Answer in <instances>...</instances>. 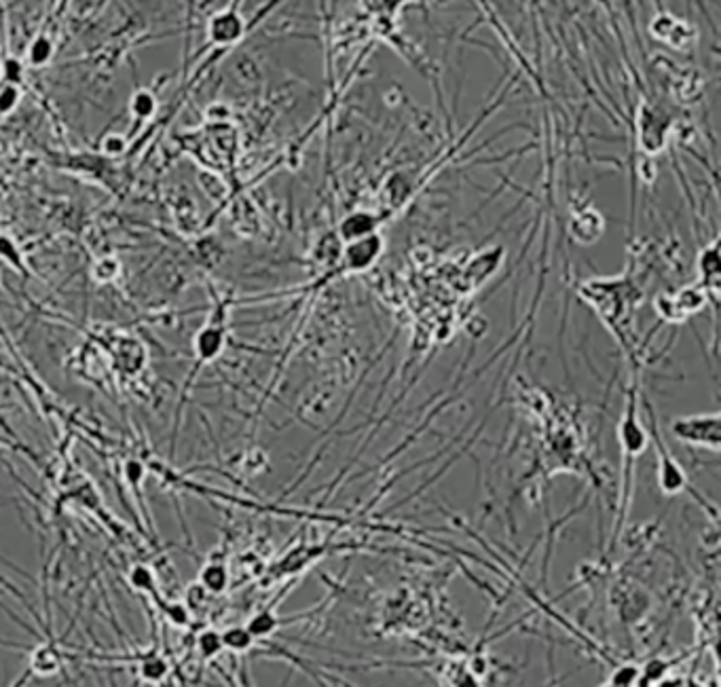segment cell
Returning a JSON list of instances; mask_svg holds the SVG:
<instances>
[{
  "label": "cell",
  "instance_id": "cell-1",
  "mask_svg": "<svg viewBox=\"0 0 721 687\" xmlns=\"http://www.w3.org/2000/svg\"><path fill=\"white\" fill-rule=\"evenodd\" d=\"M671 431L677 440L692 446L719 450V444H721V419L717 413L677 417L671 423Z\"/></svg>",
  "mask_w": 721,
  "mask_h": 687
},
{
  "label": "cell",
  "instance_id": "cell-2",
  "mask_svg": "<svg viewBox=\"0 0 721 687\" xmlns=\"http://www.w3.org/2000/svg\"><path fill=\"white\" fill-rule=\"evenodd\" d=\"M381 237L371 233L366 237H359L349 242V246L345 248V260L349 269H366L375 263V258L381 254Z\"/></svg>",
  "mask_w": 721,
  "mask_h": 687
},
{
  "label": "cell",
  "instance_id": "cell-3",
  "mask_svg": "<svg viewBox=\"0 0 721 687\" xmlns=\"http://www.w3.org/2000/svg\"><path fill=\"white\" fill-rule=\"evenodd\" d=\"M656 444H658V450H660V476H658V485L662 489L664 495H677L683 491L685 487V476H683V470L673 461V457L667 452V446L660 442V436L656 434Z\"/></svg>",
  "mask_w": 721,
  "mask_h": 687
},
{
  "label": "cell",
  "instance_id": "cell-4",
  "mask_svg": "<svg viewBox=\"0 0 721 687\" xmlns=\"http://www.w3.org/2000/svg\"><path fill=\"white\" fill-rule=\"evenodd\" d=\"M620 442H622L626 455H639L647 446V436H645L643 427L639 425V419L634 415V404L632 402L628 404L626 415H624L622 425H620Z\"/></svg>",
  "mask_w": 721,
  "mask_h": 687
},
{
  "label": "cell",
  "instance_id": "cell-5",
  "mask_svg": "<svg viewBox=\"0 0 721 687\" xmlns=\"http://www.w3.org/2000/svg\"><path fill=\"white\" fill-rule=\"evenodd\" d=\"M375 218L366 212H355L351 216H347L341 224V235L343 239L347 242H353V239H359V237H366L371 233H375Z\"/></svg>",
  "mask_w": 721,
  "mask_h": 687
},
{
  "label": "cell",
  "instance_id": "cell-6",
  "mask_svg": "<svg viewBox=\"0 0 721 687\" xmlns=\"http://www.w3.org/2000/svg\"><path fill=\"white\" fill-rule=\"evenodd\" d=\"M227 582H229V573H227L225 565L211 563L201 571V586L207 592H214V594L223 592L227 588Z\"/></svg>",
  "mask_w": 721,
  "mask_h": 687
},
{
  "label": "cell",
  "instance_id": "cell-7",
  "mask_svg": "<svg viewBox=\"0 0 721 687\" xmlns=\"http://www.w3.org/2000/svg\"><path fill=\"white\" fill-rule=\"evenodd\" d=\"M30 662H32V668L43 677H51L59 668V658H57L55 649H51V647H36Z\"/></svg>",
  "mask_w": 721,
  "mask_h": 687
},
{
  "label": "cell",
  "instance_id": "cell-8",
  "mask_svg": "<svg viewBox=\"0 0 721 687\" xmlns=\"http://www.w3.org/2000/svg\"><path fill=\"white\" fill-rule=\"evenodd\" d=\"M223 645L227 649H233V651H248L252 645H254V637L248 628H229L225 635H223Z\"/></svg>",
  "mask_w": 721,
  "mask_h": 687
},
{
  "label": "cell",
  "instance_id": "cell-9",
  "mask_svg": "<svg viewBox=\"0 0 721 687\" xmlns=\"http://www.w3.org/2000/svg\"><path fill=\"white\" fill-rule=\"evenodd\" d=\"M246 628L252 633L254 639H256V637H267V635H271V633L277 628V618H275L271 612H260L258 616H254V618L248 622Z\"/></svg>",
  "mask_w": 721,
  "mask_h": 687
},
{
  "label": "cell",
  "instance_id": "cell-10",
  "mask_svg": "<svg viewBox=\"0 0 721 687\" xmlns=\"http://www.w3.org/2000/svg\"><path fill=\"white\" fill-rule=\"evenodd\" d=\"M168 664L163 662V658H157V656H153V658H147V660H144L142 662V666H140V677H144V679H147V681H161L165 674H168Z\"/></svg>",
  "mask_w": 721,
  "mask_h": 687
},
{
  "label": "cell",
  "instance_id": "cell-11",
  "mask_svg": "<svg viewBox=\"0 0 721 687\" xmlns=\"http://www.w3.org/2000/svg\"><path fill=\"white\" fill-rule=\"evenodd\" d=\"M639 672H641V670H639L637 666H632V664H622V666H618V668L609 674L607 685H637Z\"/></svg>",
  "mask_w": 721,
  "mask_h": 687
},
{
  "label": "cell",
  "instance_id": "cell-12",
  "mask_svg": "<svg viewBox=\"0 0 721 687\" xmlns=\"http://www.w3.org/2000/svg\"><path fill=\"white\" fill-rule=\"evenodd\" d=\"M199 649L205 658H211L216 653H221L225 649L223 645V635L218 633H214V630H207L199 637Z\"/></svg>",
  "mask_w": 721,
  "mask_h": 687
},
{
  "label": "cell",
  "instance_id": "cell-13",
  "mask_svg": "<svg viewBox=\"0 0 721 687\" xmlns=\"http://www.w3.org/2000/svg\"><path fill=\"white\" fill-rule=\"evenodd\" d=\"M700 269H702V273H704L706 277L713 275V279L719 281V252H717V248L706 250V252L702 254V258H700Z\"/></svg>",
  "mask_w": 721,
  "mask_h": 687
},
{
  "label": "cell",
  "instance_id": "cell-14",
  "mask_svg": "<svg viewBox=\"0 0 721 687\" xmlns=\"http://www.w3.org/2000/svg\"><path fill=\"white\" fill-rule=\"evenodd\" d=\"M131 584L135 586V588H142V590H149V588H153V584H155V575L147 569V567H133V571H131Z\"/></svg>",
  "mask_w": 721,
  "mask_h": 687
}]
</instances>
